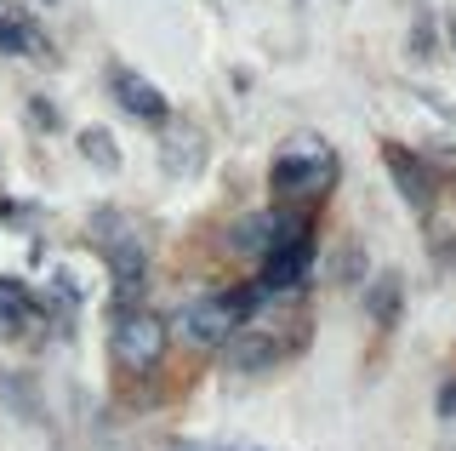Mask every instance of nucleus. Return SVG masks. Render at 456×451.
I'll return each instance as SVG.
<instances>
[{
    "label": "nucleus",
    "mask_w": 456,
    "mask_h": 451,
    "mask_svg": "<svg viewBox=\"0 0 456 451\" xmlns=\"http://www.w3.org/2000/svg\"><path fill=\"white\" fill-rule=\"evenodd\" d=\"M166 320L149 315V308H126L120 320H114V360L126 365V372H154L166 355Z\"/></svg>",
    "instance_id": "nucleus-1"
},
{
    "label": "nucleus",
    "mask_w": 456,
    "mask_h": 451,
    "mask_svg": "<svg viewBox=\"0 0 456 451\" xmlns=\"http://www.w3.org/2000/svg\"><path fill=\"white\" fill-rule=\"evenodd\" d=\"M337 177V160L325 144H314V137H303V144H291L285 154H274V189L280 194H325V183Z\"/></svg>",
    "instance_id": "nucleus-2"
},
{
    "label": "nucleus",
    "mask_w": 456,
    "mask_h": 451,
    "mask_svg": "<svg viewBox=\"0 0 456 451\" xmlns=\"http://www.w3.org/2000/svg\"><path fill=\"white\" fill-rule=\"evenodd\" d=\"M240 326H246V298H194L177 315V332L189 337L194 348H217L228 343Z\"/></svg>",
    "instance_id": "nucleus-3"
},
{
    "label": "nucleus",
    "mask_w": 456,
    "mask_h": 451,
    "mask_svg": "<svg viewBox=\"0 0 456 451\" xmlns=\"http://www.w3.org/2000/svg\"><path fill=\"white\" fill-rule=\"evenodd\" d=\"M308 275V234H297V241H285L268 251L263 263V291H297Z\"/></svg>",
    "instance_id": "nucleus-4"
},
{
    "label": "nucleus",
    "mask_w": 456,
    "mask_h": 451,
    "mask_svg": "<svg viewBox=\"0 0 456 451\" xmlns=\"http://www.w3.org/2000/svg\"><path fill=\"white\" fill-rule=\"evenodd\" d=\"M0 52H18V58H46V35L35 29V18L18 0H0Z\"/></svg>",
    "instance_id": "nucleus-5"
},
{
    "label": "nucleus",
    "mask_w": 456,
    "mask_h": 451,
    "mask_svg": "<svg viewBox=\"0 0 456 451\" xmlns=\"http://www.w3.org/2000/svg\"><path fill=\"white\" fill-rule=\"evenodd\" d=\"M114 92H120V103L132 109V115H142V120H166V103H160V92H154L149 80H137V75H126V69H114Z\"/></svg>",
    "instance_id": "nucleus-6"
}]
</instances>
